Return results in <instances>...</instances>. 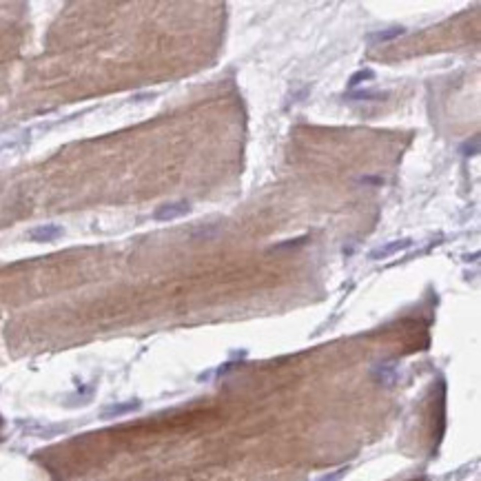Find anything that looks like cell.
Segmentation results:
<instances>
[{"mask_svg":"<svg viewBox=\"0 0 481 481\" xmlns=\"http://www.w3.org/2000/svg\"><path fill=\"white\" fill-rule=\"evenodd\" d=\"M191 211V204L186 202V200H180V202H169V204H162L160 209L153 213V217L157 222H169V220H175V217H182L186 215V213Z\"/></svg>","mask_w":481,"mask_h":481,"instance_id":"6da1fadb","label":"cell"},{"mask_svg":"<svg viewBox=\"0 0 481 481\" xmlns=\"http://www.w3.org/2000/svg\"><path fill=\"white\" fill-rule=\"evenodd\" d=\"M412 246V240L410 237H404V240H395V242H388V244H383L379 248H375V251H370L368 258L370 260H386V258H391V255L395 253H401V251H406V248H410Z\"/></svg>","mask_w":481,"mask_h":481,"instance_id":"7a4b0ae2","label":"cell"},{"mask_svg":"<svg viewBox=\"0 0 481 481\" xmlns=\"http://www.w3.org/2000/svg\"><path fill=\"white\" fill-rule=\"evenodd\" d=\"M60 235H62V227H58V224H40V227H36V229L29 231V240H31V242H40V244L58 240Z\"/></svg>","mask_w":481,"mask_h":481,"instance_id":"3957f363","label":"cell"},{"mask_svg":"<svg viewBox=\"0 0 481 481\" xmlns=\"http://www.w3.org/2000/svg\"><path fill=\"white\" fill-rule=\"evenodd\" d=\"M404 34H406L404 27H393V29H386V31L368 34V40H370V42H388V40L399 38V36H404Z\"/></svg>","mask_w":481,"mask_h":481,"instance_id":"277c9868","label":"cell"},{"mask_svg":"<svg viewBox=\"0 0 481 481\" xmlns=\"http://www.w3.org/2000/svg\"><path fill=\"white\" fill-rule=\"evenodd\" d=\"M344 98L355 100V102H366V100H381V98H386V93H383V91H350Z\"/></svg>","mask_w":481,"mask_h":481,"instance_id":"5b68a950","label":"cell"},{"mask_svg":"<svg viewBox=\"0 0 481 481\" xmlns=\"http://www.w3.org/2000/svg\"><path fill=\"white\" fill-rule=\"evenodd\" d=\"M375 74L370 69H362V71H357V74H352L350 76V80H348V87L350 89H355L357 84H362V82H366V80H373Z\"/></svg>","mask_w":481,"mask_h":481,"instance_id":"8992f818","label":"cell"},{"mask_svg":"<svg viewBox=\"0 0 481 481\" xmlns=\"http://www.w3.org/2000/svg\"><path fill=\"white\" fill-rule=\"evenodd\" d=\"M461 151V155H477L479 153V136H472V142L468 140V142H464L459 147Z\"/></svg>","mask_w":481,"mask_h":481,"instance_id":"52a82bcc","label":"cell"},{"mask_svg":"<svg viewBox=\"0 0 481 481\" xmlns=\"http://www.w3.org/2000/svg\"><path fill=\"white\" fill-rule=\"evenodd\" d=\"M306 240H308V237H297V240H288V242H284V244L273 246V251H284V248H291V246H302Z\"/></svg>","mask_w":481,"mask_h":481,"instance_id":"ba28073f","label":"cell"},{"mask_svg":"<svg viewBox=\"0 0 481 481\" xmlns=\"http://www.w3.org/2000/svg\"><path fill=\"white\" fill-rule=\"evenodd\" d=\"M359 182H362V184H383L381 178H362Z\"/></svg>","mask_w":481,"mask_h":481,"instance_id":"9c48e42d","label":"cell"}]
</instances>
